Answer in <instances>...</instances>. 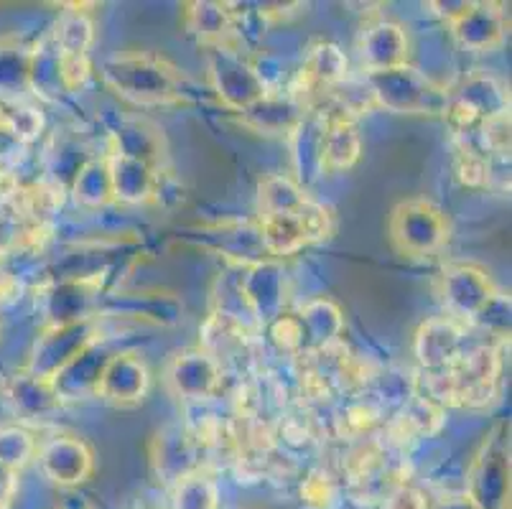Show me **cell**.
Returning <instances> with one entry per match:
<instances>
[{
  "label": "cell",
  "mask_w": 512,
  "mask_h": 509,
  "mask_svg": "<svg viewBox=\"0 0 512 509\" xmlns=\"http://www.w3.org/2000/svg\"><path fill=\"white\" fill-rule=\"evenodd\" d=\"M357 56L365 74L383 72V69L408 64L411 56V39L408 31L398 21L377 16L360 28L357 36Z\"/></svg>",
  "instance_id": "16"
},
{
  "label": "cell",
  "mask_w": 512,
  "mask_h": 509,
  "mask_svg": "<svg viewBox=\"0 0 512 509\" xmlns=\"http://www.w3.org/2000/svg\"><path fill=\"white\" fill-rule=\"evenodd\" d=\"M207 79L214 97L230 112H242L265 95L253 67V56L237 44L209 46L207 49Z\"/></svg>",
  "instance_id": "7"
},
{
  "label": "cell",
  "mask_w": 512,
  "mask_h": 509,
  "mask_svg": "<svg viewBox=\"0 0 512 509\" xmlns=\"http://www.w3.org/2000/svg\"><path fill=\"white\" fill-rule=\"evenodd\" d=\"M510 489V423L500 420L469 461L464 494L477 509H510Z\"/></svg>",
  "instance_id": "4"
},
{
  "label": "cell",
  "mask_w": 512,
  "mask_h": 509,
  "mask_svg": "<svg viewBox=\"0 0 512 509\" xmlns=\"http://www.w3.org/2000/svg\"><path fill=\"white\" fill-rule=\"evenodd\" d=\"M59 509H64V507H59Z\"/></svg>",
  "instance_id": "43"
},
{
  "label": "cell",
  "mask_w": 512,
  "mask_h": 509,
  "mask_svg": "<svg viewBox=\"0 0 512 509\" xmlns=\"http://www.w3.org/2000/svg\"><path fill=\"white\" fill-rule=\"evenodd\" d=\"M268 339L276 347V352L286 354V357H304V331H301V321L296 314H283L276 321L265 326Z\"/></svg>",
  "instance_id": "37"
},
{
  "label": "cell",
  "mask_w": 512,
  "mask_h": 509,
  "mask_svg": "<svg viewBox=\"0 0 512 509\" xmlns=\"http://www.w3.org/2000/svg\"><path fill=\"white\" fill-rule=\"evenodd\" d=\"M220 504V487L204 471H194L171 487V509H220Z\"/></svg>",
  "instance_id": "33"
},
{
  "label": "cell",
  "mask_w": 512,
  "mask_h": 509,
  "mask_svg": "<svg viewBox=\"0 0 512 509\" xmlns=\"http://www.w3.org/2000/svg\"><path fill=\"white\" fill-rule=\"evenodd\" d=\"M8 398H11L16 413H21L23 418H49L54 410H59L64 405L57 398L51 382L39 380V377L29 375L26 370H21L11 380V385H8Z\"/></svg>",
  "instance_id": "31"
},
{
  "label": "cell",
  "mask_w": 512,
  "mask_h": 509,
  "mask_svg": "<svg viewBox=\"0 0 512 509\" xmlns=\"http://www.w3.org/2000/svg\"><path fill=\"white\" fill-rule=\"evenodd\" d=\"M324 130H327V115L324 110H306L299 125L286 135L288 161H291V176L306 191L319 184L327 174L324 168Z\"/></svg>",
  "instance_id": "14"
},
{
  "label": "cell",
  "mask_w": 512,
  "mask_h": 509,
  "mask_svg": "<svg viewBox=\"0 0 512 509\" xmlns=\"http://www.w3.org/2000/svg\"><path fill=\"white\" fill-rule=\"evenodd\" d=\"M365 84L372 105L395 112V115H428V118L441 115L444 118L449 107V87L428 77L413 64L365 74Z\"/></svg>",
  "instance_id": "3"
},
{
  "label": "cell",
  "mask_w": 512,
  "mask_h": 509,
  "mask_svg": "<svg viewBox=\"0 0 512 509\" xmlns=\"http://www.w3.org/2000/svg\"><path fill=\"white\" fill-rule=\"evenodd\" d=\"M299 497L306 509H334L339 502V487L329 471L314 469L301 482Z\"/></svg>",
  "instance_id": "36"
},
{
  "label": "cell",
  "mask_w": 512,
  "mask_h": 509,
  "mask_svg": "<svg viewBox=\"0 0 512 509\" xmlns=\"http://www.w3.org/2000/svg\"><path fill=\"white\" fill-rule=\"evenodd\" d=\"M74 204L87 212H100L113 202V184H110V168H107L105 153L87 158L69 184Z\"/></svg>",
  "instance_id": "30"
},
{
  "label": "cell",
  "mask_w": 512,
  "mask_h": 509,
  "mask_svg": "<svg viewBox=\"0 0 512 509\" xmlns=\"http://www.w3.org/2000/svg\"><path fill=\"white\" fill-rule=\"evenodd\" d=\"M469 6H472V3H467V0H456V3H446V0H439V3H428V8H431V13H434V16H439V18H444L446 23H454L456 18H462L464 13L469 11Z\"/></svg>",
  "instance_id": "39"
},
{
  "label": "cell",
  "mask_w": 512,
  "mask_h": 509,
  "mask_svg": "<svg viewBox=\"0 0 512 509\" xmlns=\"http://www.w3.org/2000/svg\"><path fill=\"white\" fill-rule=\"evenodd\" d=\"M319 110V107H314ZM327 130H324V168L327 174H344L355 168L362 158V133L355 118L337 110H324Z\"/></svg>",
  "instance_id": "27"
},
{
  "label": "cell",
  "mask_w": 512,
  "mask_h": 509,
  "mask_svg": "<svg viewBox=\"0 0 512 509\" xmlns=\"http://www.w3.org/2000/svg\"><path fill=\"white\" fill-rule=\"evenodd\" d=\"M39 441L23 426H0V471L16 474L36 459Z\"/></svg>",
  "instance_id": "34"
},
{
  "label": "cell",
  "mask_w": 512,
  "mask_h": 509,
  "mask_svg": "<svg viewBox=\"0 0 512 509\" xmlns=\"http://www.w3.org/2000/svg\"><path fill=\"white\" fill-rule=\"evenodd\" d=\"M240 286L248 301L250 314L260 329L286 314L288 278L278 260H260V263L240 268Z\"/></svg>",
  "instance_id": "13"
},
{
  "label": "cell",
  "mask_w": 512,
  "mask_h": 509,
  "mask_svg": "<svg viewBox=\"0 0 512 509\" xmlns=\"http://www.w3.org/2000/svg\"><path fill=\"white\" fill-rule=\"evenodd\" d=\"M197 451V441L184 428H166L153 441V471H156V476H161V482L174 487L184 476L202 471L197 461Z\"/></svg>",
  "instance_id": "25"
},
{
  "label": "cell",
  "mask_w": 512,
  "mask_h": 509,
  "mask_svg": "<svg viewBox=\"0 0 512 509\" xmlns=\"http://www.w3.org/2000/svg\"><path fill=\"white\" fill-rule=\"evenodd\" d=\"M467 349V331L464 324L449 316L426 319L413 334V357L421 372H444L456 362V357Z\"/></svg>",
  "instance_id": "17"
},
{
  "label": "cell",
  "mask_w": 512,
  "mask_h": 509,
  "mask_svg": "<svg viewBox=\"0 0 512 509\" xmlns=\"http://www.w3.org/2000/svg\"><path fill=\"white\" fill-rule=\"evenodd\" d=\"M102 283H105V273L85 275V278H59L46 283L36 298L44 326L74 324V321L97 316Z\"/></svg>",
  "instance_id": "10"
},
{
  "label": "cell",
  "mask_w": 512,
  "mask_h": 509,
  "mask_svg": "<svg viewBox=\"0 0 512 509\" xmlns=\"http://www.w3.org/2000/svg\"><path fill=\"white\" fill-rule=\"evenodd\" d=\"M202 242L209 250L220 252L222 258L235 268L268 260L258 222H242V219H225L202 230Z\"/></svg>",
  "instance_id": "18"
},
{
  "label": "cell",
  "mask_w": 512,
  "mask_h": 509,
  "mask_svg": "<svg viewBox=\"0 0 512 509\" xmlns=\"http://www.w3.org/2000/svg\"><path fill=\"white\" fill-rule=\"evenodd\" d=\"M451 36L464 51L490 54L500 49L507 34V16L497 3H472L462 18L451 23Z\"/></svg>",
  "instance_id": "21"
},
{
  "label": "cell",
  "mask_w": 512,
  "mask_h": 509,
  "mask_svg": "<svg viewBox=\"0 0 512 509\" xmlns=\"http://www.w3.org/2000/svg\"><path fill=\"white\" fill-rule=\"evenodd\" d=\"M115 349L105 342V336H97L90 347H85L72 362L59 372L51 387L57 392V398L62 403H72V400L95 398L97 382H100L102 370H105L107 359L113 357Z\"/></svg>",
  "instance_id": "19"
},
{
  "label": "cell",
  "mask_w": 512,
  "mask_h": 509,
  "mask_svg": "<svg viewBox=\"0 0 512 509\" xmlns=\"http://www.w3.org/2000/svg\"><path fill=\"white\" fill-rule=\"evenodd\" d=\"M296 316H299L301 331H304V357L339 347L344 334V314L332 298H311L299 308Z\"/></svg>",
  "instance_id": "24"
},
{
  "label": "cell",
  "mask_w": 512,
  "mask_h": 509,
  "mask_svg": "<svg viewBox=\"0 0 512 509\" xmlns=\"http://www.w3.org/2000/svg\"><path fill=\"white\" fill-rule=\"evenodd\" d=\"M51 41L67 62H90V49L95 44V21L90 13L72 6L69 11L59 13L57 23L49 31Z\"/></svg>",
  "instance_id": "29"
},
{
  "label": "cell",
  "mask_w": 512,
  "mask_h": 509,
  "mask_svg": "<svg viewBox=\"0 0 512 509\" xmlns=\"http://www.w3.org/2000/svg\"><path fill=\"white\" fill-rule=\"evenodd\" d=\"M311 196L288 174L265 176L258 184V217H278V214L299 212Z\"/></svg>",
  "instance_id": "32"
},
{
  "label": "cell",
  "mask_w": 512,
  "mask_h": 509,
  "mask_svg": "<svg viewBox=\"0 0 512 509\" xmlns=\"http://www.w3.org/2000/svg\"><path fill=\"white\" fill-rule=\"evenodd\" d=\"M29 90L46 102L69 95L62 77V54L49 34L29 49Z\"/></svg>",
  "instance_id": "28"
},
{
  "label": "cell",
  "mask_w": 512,
  "mask_h": 509,
  "mask_svg": "<svg viewBox=\"0 0 512 509\" xmlns=\"http://www.w3.org/2000/svg\"><path fill=\"white\" fill-rule=\"evenodd\" d=\"M222 362L202 347L176 352L164 367V382L179 400L207 403L222 390Z\"/></svg>",
  "instance_id": "11"
},
{
  "label": "cell",
  "mask_w": 512,
  "mask_h": 509,
  "mask_svg": "<svg viewBox=\"0 0 512 509\" xmlns=\"http://www.w3.org/2000/svg\"><path fill=\"white\" fill-rule=\"evenodd\" d=\"M395 250L408 258H431L449 242V219L428 199H406L393 209L388 222Z\"/></svg>",
  "instance_id": "5"
},
{
  "label": "cell",
  "mask_w": 512,
  "mask_h": 509,
  "mask_svg": "<svg viewBox=\"0 0 512 509\" xmlns=\"http://www.w3.org/2000/svg\"><path fill=\"white\" fill-rule=\"evenodd\" d=\"M502 342L467 347L444 372H431L423 382L421 398L441 408H484L495 398L502 372Z\"/></svg>",
  "instance_id": "2"
},
{
  "label": "cell",
  "mask_w": 512,
  "mask_h": 509,
  "mask_svg": "<svg viewBox=\"0 0 512 509\" xmlns=\"http://www.w3.org/2000/svg\"><path fill=\"white\" fill-rule=\"evenodd\" d=\"M29 90V49L0 46V95Z\"/></svg>",
  "instance_id": "35"
},
{
  "label": "cell",
  "mask_w": 512,
  "mask_h": 509,
  "mask_svg": "<svg viewBox=\"0 0 512 509\" xmlns=\"http://www.w3.org/2000/svg\"><path fill=\"white\" fill-rule=\"evenodd\" d=\"M309 107L288 90L278 92H265L258 102H253L250 107H245L242 112H237V120L245 128L255 130V133L263 135H283L286 138L299 120L304 118Z\"/></svg>",
  "instance_id": "22"
},
{
  "label": "cell",
  "mask_w": 512,
  "mask_h": 509,
  "mask_svg": "<svg viewBox=\"0 0 512 509\" xmlns=\"http://www.w3.org/2000/svg\"><path fill=\"white\" fill-rule=\"evenodd\" d=\"M497 293L490 273L474 263H451L439 275V296L446 316L464 326L474 324Z\"/></svg>",
  "instance_id": "9"
},
{
  "label": "cell",
  "mask_w": 512,
  "mask_h": 509,
  "mask_svg": "<svg viewBox=\"0 0 512 509\" xmlns=\"http://www.w3.org/2000/svg\"><path fill=\"white\" fill-rule=\"evenodd\" d=\"M36 464L51 484H57L59 489H74L85 484L95 471V451L79 436L57 433L39 443Z\"/></svg>",
  "instance_id": "12"
},
{
  "label": "cell",
  "mask_w": 512,
  "mask_h": 509,
  "mask_svg": "<svg viewBox=\"0 0 512 509\" xmlns=\"http://www.w3.org/2000/svg\"><path fill=\"white\" fill-rule=\"evenodd\" d=\"M100 334V316L74 321L62 326H44L39 339L31 349V359L23 370L39 380L51 382L59 372L77 357L85 347H90Z\"/></svg>",
  "instance_id": "8"
},
{
  "label": "cell",
  "mask_w": 512,
  "mask_h": 509,
  "mask_svg": "<svg viewBox=\"0 0 512 509\" xmlns=\"http://www.w3.org/2000/svg\"><path fill=\"white\" fill-rule=\"evenodd\" d=\"M181 16H184L186 34L194 36L204 49L222 44H237V16L230 3L194 0V3H186Z\"/></svg>",
  "instance_id": "23"
},
{
  "label": "cell",
  "mask_w": 512,
  "mask_h": 509,
  "mask_svg": "<svg viewBox=\"0 0 512 509\" xmlns=\"http://www.w3.org/2000/svg\"><path fill=\"white\" fill-rule=\"evenodd\" d=\"M107 90L138 107L179 105L189 100V79L164 54L156 51H118L100 67Z\"/></svg>",
  "instance_id": "1"
},
{
  "label": "cell",
  "mask_w": 512,
  "mask_h": 509,
  "mask_svg": "<svg viewBox=\"0 0 512 509\" xmlns=\"http://www.w3.org/2000/svg\"><path fill=\"white\" fill-rule=\"evenodd\" d=\"M428 507H431V502H428L426 494L408 482L398 484V487H395L383 502V509H428Z\"/></svg>",
  "instance_id": "38"
},
{
  "label": "cell",
  "mask_w": 512,
  "mask_h": 509,
  "mask_svg": "<svg viewBox=\"0 0 512 509\" xmlns=\"http://www.w3.org/2000/svg\"><path fill=\"white\" fill-rule=\"evenodd\" d=\"M500 115H510V92L497 77L487 72H472L449 90L446 123L451 133H469Z\"/></svg>",
  "instance_id": "6"
},
{
  "label": "cell",
  "mask_w": 512,
  "mask_h": 509,
  "mask_svg": "<svg viewBox=\"0 0 512 509\" xmlns=\"http://www.w3.org/2000/svg\"><path fill=\"white\" fill-rule=\"evenodd\" d=\"M107 153H118L125 158H136V161L148 163V166L164 171L166 168V140L156 125L148 120L130 118L123 120L118 128L110 133Z\"/></svg>",
  "instance_id": "26"
},
{
  "label": "cell",
  "mask_w": 512,
  "mask_h": 509,
  "mask_svg": "<svg viewBox=\"0 0 512 509\" xmlns=\"http://www.w3.org/2000/svg\"><path fill=\"white\" fill-rule=\"evenodd\" d=\"M245 509H265V507H245Z\"/></svg>",
  "instance_id": "42"
},
{
  "label": "cell",
  "mask_w": 512,
  "mask_h": 509,
  "mask_svg": "<svg viewBox=\"0 0 512 509\" xmlns=\"http://www.w3.org/2000/svg\"><path fill=\"white\" fill-rule=\"evenodd\" d=\"M8 507V502H0V509H6Z\"/></svg>",
  "instance_id": "41"
},
{
  "label": "cell",
  "mask_w": 512,
  "mask_h": 509,
  "mask_svg": "<svg viewBox=\"0 0 512 509\" xmlns=\"http://www.w3.org/2000/svg\"><path fill=\"white\" fill-rule=\"evenodd\" d=\"M428 509H477L472 504V499L467 497L464 492L459 494H446V497H441L439 502H434Z\"/></svg>",
  "instance_id": "40"
},
{
  "label": "cell",
  "mask_w": 512,
  "mask_h": 509,
  "mask_svg": "<svg viewBox=\"0 0 512 509\" xmlns=\"http://www.w3.org/2000/svg\"><path fill=\"white\" fill-rule=\"evenodd\" d=\"M148 390H151V370L146 359L138 352H115L102 370L95 398L115 408H133L146 400Z\"/></svg>",
  "instance_id": "15"
},
{
  "label": "cell",
  "mask_w": 512,
  "mask_h": 509,
  "mask_svg": "<svg viewBox=\"0 0 512 509\" xmlns=\"http://www.w3.org/2000/svg\"><path fill=\"white\" fill-rule=\"evenodd\" d=\"M110 168V184H113V202L125 207H141L156 202L161 196V176L164 171L148 166V163L125 158L118 153H105Z\"/></svg>",
  "instance_id": "20"
}]
</instances>
